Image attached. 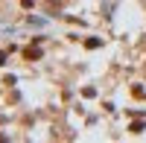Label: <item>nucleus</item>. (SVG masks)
I'll list each match as a JSON object with an SVG mask.
<instances>
[{
  "label": "nucleus",
  "mask_w": 146,
  "mask_h": 143,
  "mask_svg": "<svg viewBox=\"0 0 146 143\" xmlns=\"http://www.w3.org/2000/svg\"><path fill=\"white\" fill-rule=\"evenodd\" d=\"M41 56V50H32V47H27V58H38Z\"/></svg>",
  "instance_id": "nucleus-1"
}]
</instances>
